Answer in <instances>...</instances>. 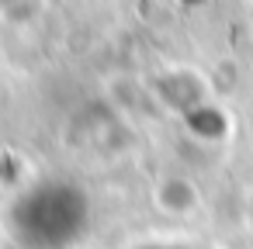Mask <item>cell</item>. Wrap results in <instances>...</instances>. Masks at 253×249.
<instances>
[{
  "label": "cell",
  "mask_w": 253,
  "mask_h": 249,
  "mask_svg": "<svg viewBox=\"0 0 253 249\" xmlns=\"http://www.w3.org/2000/svg\"><path fill=\"white\" fill-rule=\"evenodd\" d=\"M87 225V197L66 180H42L11 204V232L28 249H73Z\"/></svg>",
  "instance_id": "6da1fadb"
}]
</instances>
